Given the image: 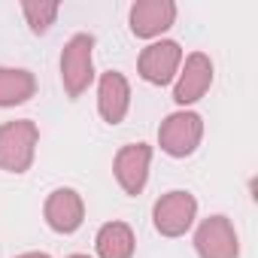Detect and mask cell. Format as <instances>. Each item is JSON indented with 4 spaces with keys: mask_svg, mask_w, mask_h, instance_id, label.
Here are the masks:
<instances>
[{
    "mask_svg": "<svg viewBox=\"0 0 258 258\" xmlns=\"http://www.w3.org/2000/svg\"><path fill=\"white\" fill-rule=\"evenodd\" d=\"M198 219V198L185 188L161 195L152 207V225L161 237H182Z\"/></svg>",
    "mask_w": 258,
    "mask_h": 258,
    "instance_id": "cell-4",
    "label": "cell"
},
{
    "mask_svg": "<svg viewBox=\"0 0 258 258\" xmlns=\"http://www.w3.org/2000/svg\"><path fill=\"white\" fill-rule=\"evenodd\" d=\"M195 252L201 258H240V240L228 216H210L195 231Z\"/></svg>",
    "mask_w": 258,
    "mask_h": 258,
    "instance_id": "cell-7",
    "label": "cell"
},
{
    "mask_svg": "<svg viewBox=\"0 0 258 258\" xmlns=\"http://www.w3.org/2000/svg\"><path fill=\"white\" fill-rule=\"evenodd\" d=\"M213 85V61L204 52H191L188 58H182V67L176 73V85H173V100L179 106H191L198 103Z\"/></svg>",
    "mask_w": 258,
    "mask_h": 258,
    "instance_id": "cell-8",
    "label": "cell"
},
{
    "mask_svg": "<svg viewBox=\"0 0 258 258\" xmlns=\"http://www.w3.org/2000/svg\"><path fill=\"white\" fill-rule=\"evenodd\" d=\"M204 140V118L191 109L170 112L158 127V146L170 158H188Z\"/></svg>",
    "mask_w": 258,
    "mask_h": 258,
    "instance_id": "cell-3",
    "label": "cell"
},
{
    "mask_svg": "<svg viewBox=\"0 0 258 258\" xmlns=\"http://www.w3.org/2000/svg\"><path fill=\"white\" fill-rule=\"evenodd\" d=\"M22 13H25V22L34 34H46L58 19L61 4H55V0H25Z\"/></svg>",
    "mask_w": 258,
    "mask_h": 258,
    "instance_id": "cell-14",
    "label": "cell"
},
{
    "mask_svg": "<svg viewBox=\"0 0 258 258\" xmlns=\"http://www.w3.org/2000/svg\"><path fill=\"white\" fill-rule=\"evenodd\" d=\"M61 82L70 100L82 97L94 82V37L73 34L61 49Z\"/></svg>",
    "mask_w": 258,
    "mask_h": 258,
    "instance_id": "cell-2",
    "label": "cell"
},
{
    "mask_svg": "<svg viewBox=\"0 0 258 258\" xmlns=\"http://www.w3.org/2000/svg\"><path fill=\"white\" fill-rule=\"evenodd\" d=\"M94 249H97L100 258H134L137 237H134L131 225L106 222V225H100V231L94 237Z\"/></svg>",
    "mask_w": 258,
    "mask_h": 258,
    "instance_id": "cell-12",
    "label": "cell"
},
{
    "mask_svg": "<svg viewBox=\"0 0 258 258\" xmlns=\"http://www.w3.org/2000/svg\"><path fill=\"white\" fill-rule=\"evenodd\" d=\"M37 94V76L25 67H0V106H19Z\"/></svg>",
    "mask_w": 258,
    "mask_h": 258,
    "instance_id": "cell-13",
    "label": "cell"
},
{
    "mask_svg": "<svg viewBox=\"0 0 258 258\" xmlns=\"http://www.w3.org/2000/svg\"><path fill=\"white\" fill-rule=\"evenodd\" d=\"M43 216L55 234H73L85 222V201L76 188H55L46 198Z\"/></svg>",
    "mask_w": 258,
    "mask_h": 258,
    "instance_id": "cell-10",
    "label": "cell"
},
{
    "mask_svg": "<svg viewBox=\"0 0 258 258\" xmlns=\"http://www.w3.org/2000/svg\"><path fill=\"white\" fill-rule=\"evenodd\" d=\"M149 167H152V146L149 143H127V146H121L115 152V161H112L115 182L131 198H137L146 188Z\"/></svg>",
    "mask_w": 258,
    "mask_h": 258,
    "instance_id": "cell-6",
    "label": "cell"
},
{
    "mask_svg": "<svg viewBox=\"0 0 258 258\" xmlns=\"http://www.w3.org/2000/svg\"><path fill=\"white\" fill-rule=\"evenodd\" d=\"M182 67V46L176 40H155L137 58V73L149 85H170Z\"/></svg>",
    "mask_w": 258,
    "mask_h": 258,
    "instance_id": "cell-5",
    "label": "cell"
},
{
    "mask_svg": "<svg viewBox=\"0 0 258 258\" xmlns=\"http://www.w3.org/2000/svg\"><path fill=\"white\" fill-rule=\"evenodd\" d=\"M67 258H91V255H82V252H76V255H67Z\"/></svg>",
    "mask_w": 258,
    "mask_h": 258,
    "instance_id": "cell-16",
    "label": "cell"
},
{
    "mask_svg": "<svg viewBox=\"0 0 258 258\" xmlns=\"http://www.w3.org/2000/svg\"><path fill=\"white\" fill-rule=\"evenodd\" d=\"M131 109V82L118 70H106L97 79V112L106 124H121Z\"/></svg>",
    "mask_w": 258,
    "mask_h": 258,
    "instance_id": "cell-11",
    "label": "cell"
},
{
    "mask_svg": "<svg viewBox=\"0 0 258 258\" xmlns=\"http://www.w3.org/2000/svg\"><path fill=\"white\" fill-rule=\"evenodd\" d=\"M176 22V4L173 0H137L127 13L131 34L140 40H155L164 31H170Z\"/></svg>",
    "mask_w": 258,
    "mask_h": 258,
    "instance_id": "cell-9",
    "label": "cell"
},
{
    "mask_svg": "<svg viewBox=\"0 0 258 258\" xmlns=\"http://www.w3.org/2000/svg\"><path fill=\"white\" fill-rule=\"evenodd\" d=\"M40 127L31 118H16L0 124V170L7 173H28L37 155Z\"/></svg>",
    "mask_w": 258,
    "mask_h": 258,
    "instance_id": "cell-1",
    "label": "cell"
},
{
    "mask_svg": "<svg viewBox=\"0 0 258 258\" xmlns=\"http://www.w3.org/2000/svg\"><path fill=\"white\" fill-rule=\"evenodd\" d=\"M16 258H52L49 252H22V255H16Z\"/></svg>",
    "mask_w": 258,
    "mask_h": 258,
    "instance_id": "cell-15",
    "label": "cell"
}]
</instances>
